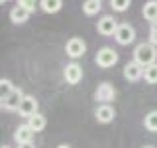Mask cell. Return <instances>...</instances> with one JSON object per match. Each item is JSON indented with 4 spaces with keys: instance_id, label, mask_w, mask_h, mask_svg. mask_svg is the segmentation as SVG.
Wrapping results in <instances>:
<instances>
[{
    "instance_id": "obj_1",
    "label": "cell",
    "mask_w": 157,
    "mask_h": 148,
    "mask_svg": "<svg viewBox=\"0 0 157 148\" xmlns=\"http://www.w3.org/2000/svg\"><path fill=\"white\" fill-rule=\"evenodd\" d=\"M134 61H137L141 67L157 63V46H153L151 42L137 43L136 49H134Z\"/></svg>"
},
{
    "instance_id": "obj_2",
    "label": "cell",
    "mask_w": 157,
    "mask_h": 148,
    "mask_svg": "<svg viewBox=\"0 0 157 148\" xmlns=\"http://www.w3.org/2000/svg\"><path fill=\"white\" fill-rule=\"evenodd\" d=\"M118 63V51L112 47H102L98 49L96 53V65L102 67V69H108V67H114Z\"/></svg>"
},
{
    "instance_id": "obj_3",
    "label": "cell",
    "mask_w": 157,
    "mask_h": 148,
    "mask_svg": "<svg viewBox=\"0 0 157 148\" xmlns=\"http://www.w3.org/2000/svg\"><path fill=\"white\" fill-rule=\"evenodd\" d=\"M114 39L120 46H130L132 42L136 39V30L130 26V24H120L114 34Z\"/></svg>"
},
{
    "instance_id": "obj_4",
    "label": "cell",
    "mask_w": 157,
    "mask_h": 148,
    "mask_svg": "<svg viewBox=\"0 0 157 148\" xmlns=\"http://www.w3.org/2000/svg\"><path fill=\"white\" fill-rule=\"evenodd\" d=\"M118 26H120V24H118V20L114 16H102L96 24V30H98L100 36H114Z\"/></svg>"
},
{
    "instance_id": "obj_5",
    "label": "cell",
    "mask_w": 157,
    "mask_h": 148,
    "mask_svg": "<svg viewBox=\"0 0 157 148\" xmlns=\"http://www.w3.org/2000/svg\"><path fill=\"white\" fill-rule=\"evenodd\" d=\"M65 51H67V56H69V57L78 59V57L85 56V51H86V43L82 42L81 38H71V39L67 42V46H65Z\"/></svg>"
},
{
    "instance_id": "obj_6",
    "label": "cell",
    "mask_w": 157,
    "mask_h": 148,
    "mask_svg": "<svg viewBox=\"0 0 157 148\" xmlns=\"http://www.w3.org/2000/svg\"><path fill=\"white\" fill-rule=\"evenodd\" d=\"M114 97H116V89L110 83H100L94 93V99L100 101V105H108L110 101H114Z\"/></svg>"
},
{
    "instance_id": "obj_7",
    "label": "cell",
    "mask_w": 157,
    "mask_h": 148,
    "mask_svg": "<svg viewBox=\"0 0 157 148\" xmlns=\"http://www.w3.org/2000/svg\"><path fill=\"white\" fill-rule=\"evenodd\" d=\"M37 101H36V97H32V95H24V99H22V103H20V107H18V113L22 117H26V118H29L32 115H36V113H39L37 111Z\"/></svg>"
},
{
    "instance_id": "obj_8",
    "label": "cell",
    "mask_w": 157,
    "mask_h": 148,
    "mask_svg": "<svg viewBox=\"0 0 157 148\" xmlns=\"http://www.w3.org/2000/svg\"><path fill=\"white\" fill-rule=\"evenodd\" d=\"M63 75H65V81L69 85H77L82 79V67L78 63H69L65 67V71H63Z\"/></svg>"
},
{
    "instance_id": "obj_9",
    "label": "cell",
    "mask_w": 157,
    "mask_h": 148,
    "mask_svg": "<svg viewBox=\"0 0 157 148\" xmlns=\"http://www.w3.org/2000/svg\"><path fill=\"white\" fill-rule=\"evenodd\" d=\"M22 99H24V91L22 89H14L8 97L2 99V109H6V111H18Z\"/></svg>"
},
{
    "instance_id": "obj_10",
    "label": "cell",
    "mask_w": 157,
    "mask_h": 148,
    "mask_svg": "<svg viewBox=\"0 0 157 148\" xmlns=\"http://www.w3.org/2000/svg\"><path fill=\"white\" fill-rule=\"evenodd\" d=\"M144 69L145 67H141L137 61H130V63H126L124 65V77L128 79V81H140V79H144Z\"/></svg>"
},
{
    "instance_id": "obj_11",
    "label": "cell",
    "mask_w": 157,
    "mask_h": 148,
    "mask_svg": "<svg viewBox=\"0 0 157 148\" xmlns=\"http://www.w3.org/2000/svg\"><path fill=\"white\" fill-rule=\"evenodd\" d=\"M94 117H96V121H98V122H102V125H108V122L114 121L116 111H114V107H110V105H100V107L96 109Z\"/></svg>"
},
{
    "instance_id": "obj_12",
    "label": "cell",
    "mask_w": 157,
    "mask_h": 148,
    "mask_svg": "<svg viewBox=\"0 0 157 148\" xmlns=\"http://www.w3.org/2000/svg\"><path fill=\"white\" fill-rule=\"evenodd\" d=\"M33 134L36 132L32 130V126L28 125H20L18 128H16V132H14V140L18 142V144H24V142H32L33 140Z\"/></svg>"
},
{
    "instance_id": "obj_13",
    "label": "cell",
    "mask_w": 157,
    "mask_h": 148,
    "mask_svg": "<svg viewBox=\"0 0 157 148\" xmlns=\"http://www.w3.org/2000/svg\"><path fill=\"white\" fill-rule=\"evenodd\" d=\"M29 10L26 8H22V6H14L12 10H10V20H12L14 24H24V22H28V18H29Z\"/></svg>"
},
{
    "instance_id": "obj_14",
    "label": "cell",
    "mask_w": 157,
    "mask_h": 148,
    "mask_svg": "<svg viewBox=\"0 0 157 148\" xmlns=\"http://www.w3.org/2000/svg\"><path fill=\"white\" fill-rule=\"evenodd\" d=\"M28 125L32 126V130H33V132H41L43 128H45L47 121H45V117H43L41 113H36V115H32V117L28 118Z\"/></svg>"
},
{
    "instance_id": "obj_15",
    "label": "cell",
    "mask_w": 157,
    "mask_h": 148,
    "mask_svg": "<svg viewBox=\"0 0 157 148\" xmlns=\"http://www.w3.org/2000/svg\"><path fill=\"white\" fill-rule=\"evenodd\" d=\"M144 18L147 22H157V0H149V2H145L144 6Z\"/></svg>"
},
{
    "instance_id": "obj_16",
    "label": "cell",
    "mask_w": 157,
    "mask_h": 148,
    "mask_svg": "<svg viewBox=\"0 0 157 148\" xmlns=\"http://www.w3.org/2000/svg\"><path fill=\"white\" fill-rule=\"evenodd\" d=\"M39 6H41L43 12H47V14H55L61 10L63 6V0H39Z\"/></svg>"
},
{
    "instance_id": "obj_17",
    "label": "cell",
    "mask_w": 157,
    "mask_h": 148,
    "mask_svg": "<svg viewBox=\"0 0 157 148\" xmlns=\"http://www.w3.org/2000/svg\"><path fill=\"white\" fill-rule=\"evenodd\" d=\"M100 8H102L100 0H85V4H82V12L86 16H94V14L100 12Z\"/></svg>"
},
{
    "instance_id": "obj_18",
    "label": "cell",
    "mask_w": 157,
    "mask_h": 148,
    "mask_svg": "<svg viewBox=\"0 0 157 148\" xmlns=\"http://www.w3.org/2000/svg\"><path fill=\"white\" fill-rule=\"evenodd\" d=\"M144 79L149 85H155L157 83V63H151V65H147L144 69Z\"/></svg>"
},
{
    "instance_id": "obj_19",
    "label": "cell",
    "mask_w": 157,
    "mask_h": 148,
    "mask_svg": "<svg viewBox=\"0 0 157 148\" xmlns=\"http://www.w3.org/2000/svg\"><path fill=\"white\" fill-rule=\"evenodd\" d=\"M144 125L147 130H151V132H157V111H151V113H147L145 115V121H144Z\"/></svg>"
},
{
    "instance_id": "obj_20",
    "label": "cell",
    "mask_w": 157,
    "mask_h": 148,
    "mask_svg": "<svg viewBox=\"0 0 157 148\" xmlns=\"http://www.w3.org/2000/svg\"><path fill=\"white\" fill-rule=\"evenodd\" d=\"M14 89H16V87L12 85V81H10V79H4V77L0 79V97H2V99L8 97L10 93L14 91Z\"/></svg>"
},
{
    "instance_id": "obj_21",
    "label": "cell",
    "mask_w": 157,
    "mask_h": 148,
    "mask_svg": "<svg viewBox=\"0 0 157 148\" xmlns=\"http://www.w3.org/2000/svg\"><path fill=\"white\" fill-rule=\"evenodd\" d=\"M130 2L132 0H110V6L116 10V12H126L130 8Z\"/></svg>"
},
{
    "instance_id": "obj_22",
    "label": "cell",
    "mask_w": 157,
    "mask_h": 148,
    "mask_svg": "<svg viewBox=\"0 0 157 148\" xmlns=\"http://www.w3.org/2000/svg\"><path fill=\"white\" fill-rule=\"evenodd\" d=\"M18 6H22V8L29 10V12H33V10H36V6H37V0H20Z\"/></svg>"
},
{
    "instance_id": "obj_23",
    "label": "cell",
    "mask_w": 157,
    "mask_h": 148,
    "mask_svg": "<svg viewBox=\"0 0 157 148\" xmlns=\"http://www.w3.org/2000/svg\"><path fill=\"white\" fill-rule=\"evenodd\" d=\"M18 148H36L33 142H24V144H18Z\"/></svg>"
},
{
    "instance_id": "obj_24",
    "label": "cell",
    "mask_w": 157,
    "mask_h": 148,
    "mask_svg": "<svg viewBox=\"0 0 157 148\" xmlns=\"http://www.w3.org/2000/svg\"><path fill=\"white\" fill-rule=\"evenodd\" d=\"M151 30H157V22H153V24H151Z\"/></svg>"
},
{
    "instance_id": "obj_25",
    "label": "cell",
    "mask_w": 157,
    "mask_h": 148,
    "mask_svg": "<svg viewBox=\"0 0 157 148\" xmlns=\"http://www.w3.org/2000/svg\"><path fill=\"white\" fill-rule=\"evenodd\" d=\"M57 148H71L69 144H61V146H57Z\"/></svg>"
},
{
    "instance_id": "obj_26",
    "label": "cell",
    "mask_w": 157,
    "mask_h": 148,
    "mask_svg": "<svg viewBox=\"0 0 157 148\" xmlns=\"http://www.w3.org/2000/svg\"><path fill=\"white\" fill-rule=\"evenodd\" d=\"M0 2H2V4H4V2H8V0H0Z\"/></svg>"
},
{
    "instance_id": "obj_27",
    "label": "cell",
    "mask_w": 157,
    "mask_h": 148,
    "mask_svg": "<svg viewBox=\"0 0 157 148\" xmlns=\"http://www.w3.org/2000/svg\"><path fill=\"white\" fill-rule=\"evenodd\" d=\"M145 148H153V146H145Z\"/></svg>"
},
{
    "instance_id": "obj_28",
    "label": "cell",
    "mask_w": 157,
    "mask_h": 148,
    "mask_svg": "<svg viewBox=\"0 0 157 148\" xmlns=\"http://www.w3.org/2000/svg\"><path fill=\"white\" fill-rule=\"evenodd\" d=\"M2 148H10V146H2Z\"/></svg>"
}]
</instances>
